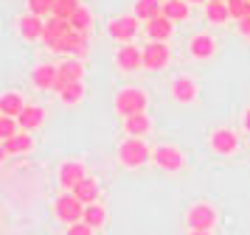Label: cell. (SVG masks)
I'll return each instance as SVG.
<instances>
[{"instance_id":"obj_3","label":"cell","mask_w":250,"mask_h":235,"mask_svg":"<svg viewBox=\"0 0 250 235\" xmlns=\"http://www.w3.org/2000/svg\"><path fill=\"white\" fill-rule=\"evenodd\" d=\"M54 213H57L59 221H65L70 227V224H79L82 218H84V204H82L70 190H65V193L57 196V201H54Z\"/></svg>"},{"instance_id":"obj_26","label":"cell","mask_w":250,"mask_h":235,"mask_svg":"<svg viewBox=\"0 0 250 235\" xmlns=\"http://www.w3.org/2000/svg\"><path fill=\"white\" fill-rule=\"evenodd\" d=\"M70 28H73V31H82V34L90 31V28H93V14H90V9H84V6H82V9L76 11L73 17H70Z\"/></svg>"},{"instance_id":"obj_5","label":"cell","mask_w":250,"mask_h":235,"mask_svg":"<svg viewBox=\"0 0 250 235\" xmlns=\"http://www.w3.org/2000/svg\"><path fill=\"white\" fill-rule=\"evenodd\" d=\"M138 28H141V25H138L135 14H124V17H115V20H110L107 34H110L113 39H118V42H129V39H135Z\"/></svg>"},{"instance_id":"obj_29","label":"cell","mask_w":250,"mask_h":235,"mask_svg":"<svg viewBox=\"0 0 250 235\" xmlns=\"http://www.w3.org/2000/svg\"><path fill=\"white\" fill-rule=\"evenodd\" d=\"M20 132H23V129H20L17 118H6V115H0V140H12V137H17Z\"/></svg>"},{"instance_id":"obj_33","label":"cell","mask_w":250,"mask_h":235,"mask_svg":"<svg viewBox=\"0 0 250 235\" xmlns=\"http://www.w3.org/2000/svg\"><path fill=\"white\" fill-rule=\"evenodd\" d=\"M68 235H93V227H87L84 221L70 224V227H68Z\"/></svg>"},{"instance_id":"obj_31","label":"cell","mask_w":250,"mask_h":235,"mask_svg":"<svg viewBox=\"0 0 250 235\" xmlns=\"http://www.w3.org/2000/svg\"><path fill=\"white\" fill-rule=\"evenodd\" d=\"M79 0H57V6H54V17H62V20H70L76 11H79Z\"/></svg>"},{"instance_id":"obj_27","label":"cell","mask_w":250,"mask_h":235,"mask_svg":"<svg viewBox=\"0 0 250 235\" xmlns=\"http://www.w3.org/2000/svg\"><path fill=\"white\" fill-rule=\"evenodd\" d=\"M59 98L65 101V104H79V101L84 98V84H82V81L65 84V87L59 90Z\"/></svg>"},{"instance_id":"obj_15","label":"cell","mask_w":250,"mask_h":235,"mask_svg":"<svg viewBox=\"0 0 250 235\" xmlns=\"http://www.w3.org/2000/svg\"><path fill=\"white\" fill-rule=\"evenodd\" d=\"M171 98L180 101V104H191L197 98V84L188 76H177L171 81Z\"/></svg>"},{"instance_id":"obj_2","label":"cell","mask_w":250,"mask_h":235,"mask_svg":"<svg viewBox=\"0 0 250 235\" xmlns=\"http://www.w3.org/2000/svg\"><path fill=\"white\" fill-rule=\"evenodd\" d=\"M146 109V92L138 87H126L115 95V112L121 118H132V115H141Z\"/></svg>"},{"instance_id":"obj_24","label":"cell","mask_w":250,"mask_h":235,"mask_svg":"<svg viewBox=\"0 0 250 235\" xmlns=\"http://www.w3.org/2000/svg\"><path fill=\"white\" fill-rule=\"evenodd\" d=\"M163 17L171 20V22L188 20V3H186V0H166V3H163Z\"/></svg>"},{"instance_id":"obj_10","label":"cell","mask_w":250,"mask_h":235,"mask_svg":"<svg viewBox=\"0 0 250 235\" xmlns=\"http://www.w3.org/2000/svg\"><path fill=\"white\" fill-rule=\"evenodd\" d=\"M70 31H73V28H70V20H62V17H48L42 39H45V45L54 51V48L59 45V39H62L65 34H70Z\"/></svg>"},{"instance_id":"obj_34","label":"cell","mask_w":250,"mask_h":235,"mask_svg":"<svg viewBox=\"0 0 250 235\" xmlns=\"http://www.w3.org/2000/svg\"><path fill=\"white\" fill-rule=\"evenodd\" d=\"M239 31L245 34V36H250V17H245V20H239Z\"/></svg>"},{"instance_id":"obj_37","label":"cell","mask_w":250,"mask_h":235,"mask_svg":"<svg viewBox=\"0 0 250 235\" xmlns=\"http://www.w3.org/2000/svg\"><path fill=\"white\" fill-rule=\"evenodd\" d=\"M208 3H228V0H208Z\"/></svg>"},{"instance_id":"obj_22","label":"cell","mask_w":250,"mask_h":235,"mask_svg":"<svg viewBox=\"0 0 250 235\" xmlns=\"http://www.w3.org/2000/svg\"><path fill=\"white\" fill-rule=\"evenodd\" d=\"M23 109H25V104L17 92H3V98H0V115H6V118H20Z\"/></svg>"},{"instance_id":"obj_13","label":"cell","mask_w":250,"mask_h":235,"mask_svg":"<svg viewBox=\"0 0 250 235\" xmlns=\"http://www.w3.org/2000/svg\"><path fill=\"white\" fill-rule=\"evenodd\" d=\"M211 148H214L216 154H233L239 148V137L233 129H216L211 134Z\"/></svg>"},{"instance_id":"obj_35","label":"cell","mask_w":250,"mask_h":235,"mask_svg":"<svg viewBox=\"0 0 250 235\" xmlns=\"http://www.w3.org/2000/svg\"><path fill=\"white\" fill-rule=\"evenodd\" d=\"M242 126H245V132H250V109H245V115H242Z\"/></svg>"},{"instance_id":"obj_30","label":"cell","mask_w":250,"mask_h":235,"mask_svg":"<svg viewBox=\"0 0 250 235\" xmlns=\"http://www.w3.org/2000/svg\"><path fill=\"white\" fill-rule=\"evenodd\" d=\"M54 6H57V0H28V14L54 17Z\"/></svg>"},{"instance_id":"obj_16","label":"cell","mask_w":250,"mask_h":235,"mask_svg":"<svg viewBox=\"0 0 250 235\" xmlns=\"http://www.w3.org/2000/svg\"><path fill=\"white\" fill-rule=\"evenodd\" d=\"M42 121H45V109L37 107V104H25L23 115L17 118V123H20L23 132H34L37 126H42Z\"/></svg>"},{"instance_id":"obj_20","label":"cell","mask_w":250,"mask_h":235,"mask_svg":"<svg viewBox=\"0 0 250 235\" xmlns=\"http://www.w3.org/2000/svg\"><path fill=\"white\" fill-rule=\"evenodd\" d=\"M31 145H34V140H31V134H28V132H20L17 137H12V140H3L0 157H9V154H23V151H31Z\"/></svg>"},{"instance_id":"obj_17","label":"cell","mask_w":250,"mask_h":235,"mask_svg":"<svg viewBox=\"0 0 250 235\" xmlns=\"http://www.w3.org/2000/svg\"><path fill=\"white\" fill-rule=\"evenodd\" d=\"M171 31H174V22L166 20L163 14L146 22V34H149V39H152V42H166V39L171 36Z\"/></svg>"},{"instance_id":"obj_19","label":"cell","mask_w":250,"mask_h":235,"mask_svg":"<svg viewBox=\"0 0 250 235\" xmlns=\"http://www.w3.org/2000/svg\"><path fill=\"white\" fill-rule=\"evenodd\" d=\"M70 193H73L84 207H87V204H96V201H99V182H96L93 177H84Z\"/></svg>"},{"instance_id":"obj_18","label":"cell","mask_w":250,"mask_h":235,"mask_svg":"<svg viewBox=\"0 0 250 235\" xmlns=\"http://www.w3.org/2000/svg\"><path fill=\"white\" fill-rule=\"evenodd\" d=\"M188 51H191L194 59H211V56L216 54V42L211 34H197L191 39V45H188Z\"/></svg>"},{"instance_id":"obj_9","label":"cell","mask_w":250,"mask_h":235,"mask_svg":"<svg viewBox=\"0 0 250 235\" xmlns=\"http://www.w3.org/2000/svg\"><path fill=\"white\" fill-rule=\"evenodd\" d=\"M115 65L124 73H132L138 67H144V51H138L135 45H121L118 54H115Z\"/></svg>"},{"instance_id":"obj_14","label":"cell","mask_w":250,"mask_h":235,"mask_svg":"<svg viewBox=\"0 0 250 235\" xmlns=\"http://www.w3.org/2000/svg\"><path fill=\"white\" fill-rule=\"evenodd\" d=\"M20 34H23V39H28V42L42 39V34H45V20L37 17V14H23V17H20Z\"/></svg>"},{"instance_id":"obj_21","label":"cell","mask_w":250,"mask_h":235,"mask_svg":"<svg viewBox=\"0 0 250 235\" xmlns=\"http://www.w3.org/2000/svg\"><path fill=\"white\" fill-rule=\"evenodd\" d=\"M149 129H152V121H149L146 112L132 115V118H124V132L129 134V137H144Z\"/></svg>"},{"instance_id":"obj_32","label":"cell","mask_w":250,"mask_h":235,"mask_svg":"<svg viewBox=\"0 0 250 235\" xmlns=\"http://www.w3.org/2000/svg\"><path fill=\"white\" fill-rule=\"evenodd\" d=\"M228 11H230V20H245L250 17V0H228Z\"/></svg>"},{"instance_id":"obj_28","label":"cell","mask_w":250,"mask_h":235,"mask_svg":"<svg viewBox=\"0 0 250 235\" xmlns=\"http://www.w3.org/2000/svg\"><path fill=\"white\" fill-rule=\"evenodd\" d=\"M205 17H208V22H225V20H230L228 3H205Z\"/></svg>"},{"instance_id":"obj_6","label":"cell","mask_w":250,"mask_h":235,"mask_svg":"<svg viewBox=\"0 0 250 235\" xmlns=\"http://www.w3.org/2000/svg\"><path fill=\"white\" fill-rule=\"evenodd\" d=\"M152 163L163 171H180V168H186V157L174 145H158L155 154H152Z\"/></svg>"},{"instance_id":"obj_8","label":"cell","mask_w":250,"mask_h":235,"mask_svg":"<svg viewBox=\"0 0 250 235\" xmlns=\"http://www.w3.org/2000/svg\"><path fill=\"white\" fill-rule=\"evenodd\" d=\"M59 81L57 87H54V92H59V90L65 87V84H73V81H82V76H84V65H82V59H65V62H59Z\"/></svg>"},{"instance_id":"obj_23","label":"cell","mask_w":250,"mask_h":235,"mask_svg":"<svg viewBox=\"0 0 250 235\" xmlns=\"http://www.w3.org/2000/svg\"><path fill=\"white\" fill-rule=\"evenodd\" d=\"M163 14V3L160 0H138L135 3V17L138 20H155Z\"/></svg>"},{"instance_id":"obj_25","label":"cell","mask_w":250,"mask_h":235,"mask_svg":"<svg viewBox=\"0 0 250 235\" xmlns=\"http://www.w3.org/2000/svg\"><path fill=\"white\" fill-rule=\"evenodd\" d=\"M82 221L87 224V227H93V230H99V227L107 221V210H104L99 201H96V204H87V207H84V218H82Z\"/></svg>"},{"instance_id":"obj_38","label":"cell","mask_w":250,"mask_h":235,"mask_svg":"<svg viewBox=\"0 0 250 235\" xmlns=\"http://www.w3.org/2000/svg\"><path fill=\"white\" fill-rule=\"evenodd\" d=\"M186 3H203V0H186Z\"/></svg>"},{"instance_id":"obj_12","label":"cell","mask_w":250,"mask_h":235,"mask_svg":"<svg viewBox=\"0 0 250 235\" xmlns=\"http://www.w3.org/2000/svg\"><path fill=\"white\" fill-rule=\"evenodd\" d=\"M84 177H87V171H84L82 163H62L59 165V185H62V190H73Z\"/></svg>"},{"instance_id":"obj_11","label":"cell","mask_w":250,"mask_h":235,"mask_svg":"<svg viewBox=\"0 0 250 235\" xmlns=\"http://www.w3.org/2000/svg\"><path fill=\"white\" fill-rule=\"evenodd\" d=\"M59 81V67L57 65H37L31 70V84L37 90H54Z\"/></svg>"},{"instance_id":"obj_4","label":"cell","mask_w":250,"mask_h":235,"mask_svg":"<svg viewBox=\"0 0 250 235\" xmlns=\"http://www.w3.org/2000/svg\"><path fill=\"white\" fill-rule=\"evenodd\" d=\"M186 224L194 233H211V227L216 224V210L211 204H194L186 216Z\"/></svg>"},{"instance_id":"obj_1","label":"cell","mask_w":250,"mask_h":235,"mask_svg":"<svg viewBox=\"0 0 250 235\" xmlns=\"http://www.w3.org/2000/svg\"><path fill=\"white\" fill-rule=\"evenodd\" d=\"M152 148H149L141 137H126L124 143L118 145V160H121V165L126 168H141L146 165L149 160H152Z\"/></svg>"},{"instance_id":"obj_36","label":"cell","mask_w":250,"mask_h":235,"mask_svg":"<svg viewBox=\"0 0 250 235\" xmlns=\"http://www.w3.org/2000/svg\"><path fill=\"white\" fill-rule=\"evenodd\" d=\"M188 235H211V233H194V230H191V233H188Z\"/></svg>"},{"instance_id":"obj_7","label":"cell","mask_w":250,"mask_h":235,"mask_svg":"<svg viewBox=\"0 0 250 235\" xmlns=\"http://www.w3.org/2000/svg\"><path fill=\"white\" fill-rule=\"evenodd\" d=\"M169 65V45L166 42H149L144 48V67L146 70H163Z\"/></svg>"}]
</instances>
